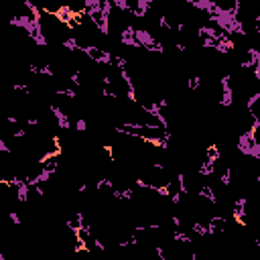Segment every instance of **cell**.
<instances>
[{
	"instance_id": "1",
	"label": "cell",
	"mask_w": 260,
	"mask_h": 260,
	"mask_svg": "<svg viewBox=\"0 0 260 260\" xmlns=\"http://www.w3.org/2000/svg\"><path fill=\"white\" fill-rule=\"evenodd\" d=\"M248 112L252 114L256 126H260V91L250 100V104H248Z\"/></svg>"
},
{
	"instance_id": "2",
	"label": "cell",
	"mask_w": 260,
	"mask_h": 260,
	"mask_svg": "<svg viewBox=\"0 0 260 260\" xmlns=\"http://www.w3.org/2000/svg\"><path fill=\"white\" fill-rule=\"evenodd\" d=\"M256 30L260 32V20H256Z\"/></svg>"
}]
</instances>
